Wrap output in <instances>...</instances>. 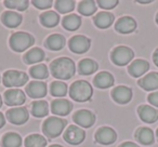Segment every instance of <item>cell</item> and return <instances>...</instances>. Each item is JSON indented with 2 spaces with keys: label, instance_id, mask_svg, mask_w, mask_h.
I'll return each mask as SVG.
<instances>
[{
  "label": "cell",
  "instance_id": "cell-1",
  "mask_svg": "<svg viewBox=\"0 0 158 147\" xmlns=\"http://www.w3.org/2000/svg\"><path fill=\"white\" fill-rule=\"evenodd\" d=\"M51 74L53 77L61 80H68L75 75L76 65L75 62L69 57H59L54 59L50 65Z\"/></svg>",
  "mask_w": 158,
  "mask_h": 147
},
{
  "label": "cell",
  "instance_id": "cell-2",
  "mask_svg": "<svg viewBox=\"0 0 158 147\" xmlns=\"http://www.w3.org/2000/svg\"><path fill=\"white\" fill-rule=\"evenodd\" d=\"M93 95V88L86 80H77L70 86L69 96L76 102H87L90 101Z\"/></svg>",
  "mask_w": 158,
  "mask_h": 147
},
{
  "label": "cell",
  "instance_id": "cell-3",
  "mask_svg": "<svg viewBox=\"0 0 158 147\" xmlns=\"http://www.w3.org/2000/svg\"><path fill=\"white\" fill-rule=\"evenodd\" d=\"M35 43V38L28 33L18 31L10 37V47L15 52H23Z\"/></svg>",
  "mask_w": 158,
  "mask_h": 147
},
{
  "label": "cell",
  "instance_id": "cell-4",
  "mask_svg": "<svg viewBox=\"0 0 158 147\" xmlns=\"http://www.w3.org/2000/svg\"><path fill=\"white\" fill-rule=\"evenodd\" d=\"M67 122L65 119L59 118V117H50L42 125V131L44 135H47L48 137L54 138L64 131Z\"/></svg>",
  "mask_w": 158,
  "mask_h": 147
},
{
  "label": "cell",
  "instance_id": "cell-5",
  "mask_svg": "<svg viewBox=\"0 0 158 147\" xmlns=\"http://www.w3.org/2000/svg\"><path fill=\"white\" fill-rule=\"evenodd\" d=\"M28 81V75L21 70L10 69L3 74L2 82L6 87L16 89L18 87H23Z\"/></svg>",
  "mask_w": 158,
  "mask_h": 147
},
{
  "label": "cell",
  "instance_id": "cell-6",
  "mask_svg": "<svg viewBox=\"0 0 158 147\" xmlns=\"http://www.w3.org/2000/svg\"><path fill=\"white\" fill-rule=\"evenodd\" d=\"M134 52L132 49L126 46H119L116 47L110 53V59L112 62L117 66H125L128 65L130 62L133 59Z\"/></svg>",
  "mask_w": 158,
  "mask_h": 147
},
{
  "label": "cell",
  "instance_id": "cell-7",
  "mask_svg": "<svg viewBox=\"0 0 158 147\" xmlns=\"http://www.w3.org/2000/svg\"><path fill=\"white\" fill-rule=\"evenodd\" d=\"M64 141L70 145L81 144L86 138V132L78 125H69L63 135Z\"/></svg>",
  "mask_w": 158,
  "mask_h": 147
},
{
  "label": "cell",
  "instance_id": "cell-8",
  "mask_svg": "<svg viewBox=\"0 0 158 147\" xmlns=\"http://www.w3.org/2000/svg\"><path fill=\"white\" fill-rule=\"evenodd\" d=\"M90 46L91 40L88 37L82 35L74 36L68 41V47H69L70 51L74 53H77V54L86 53L90 49Z\"/></svg>",
  "mask_w": 158,
  "mask_h": 147
},
{
  "label": "cell",
  "instance_id": "cell-9",
  "mask_svg": "<svg viewBox=\"0 0 158 147\" xmlns=\"http://www.w3.org/2000/svg\"><path fill=\"white\" fill-rule=\"evenodd\" d=\"M73 120L78 127L88 129L95 123V115L89 109H80L74 114Z\"/></svg>",
  "mask_w": 158,
  "mask_h": 147
},
{
  "label": "cell",
  "instance_id": "cell-10",
  "mask_svg": "<svg viewBox=\"0 0 158 147\" xmlns=\"http://www.w3.org/2000/svg\"><path fill=\"white\" fill-rule=\"evenodd\" d=\"M95 142L101 145H110L116 142L117 133L114 129L110 127H102L97 131L94 135Z\"/></svg>",
  "mask_w": 158,
  "mask_h": 147
},
{
  "label": "cell",
  "instance_id": "cell-11",
  "mask_svg": "<svg viewBox=\"0 0 158 147\" xmlns=\"http://www.w3.org/2000/svg\"><path fill=\"white\" fill-rule=\"evenodd\" d=\"M7 118L13 125H24L25 122H27V120L29 118V114L28 110L25 107H15L8 110Z\"/></svg>",
  "mask_w": 158,
  "mask_h": 147
},
{
  "label": "cell",
  "instance_id": "cell-12",
  "mask_svg": "<svg viewBox=\"0 0 158 147\" xmlns=\"http://www.w3.org/2000/svg\"><path fill=\"white\" fill-rule=\"evenodd\" d=\"M5 101L9 106H20L25 103L26 95L24 91L19 89H10L5 92Z\"/></svg>",
  "mask_w": 158,
  "mask_h": 147
},
{
  "label": "cell",
  "instance_id": "cell-13",
  "mask_svg": "<svg viewBox=\"0 0 158 147\" xmlns=\"http://www.w3.org/2000/svg\"><path fill=\"white\" fill-rule=\"evenodd\" d=\"M138 115L141 120L146 123H154L158 120V109L151 105H140L138 107Z\"/></svg>",
  "mask_w": 158,
  "mask_h": 147
},
{
  "label": "cell",
  "instance_id": "cell-14",
  "mask_svg": "<svg viewBox=\"0 0 158 147\" xmlns=\"http://www.w3.org/2000/svg\"><path fill=\"white\" fill-rule=\"evenodd\" d=\"M148 69H149V63L147 61H145V59H134L128 66V71L134 78H138L145 75L148 71Z\"/></svg>",
  "mask_w": 158,
  "mask_h": 147
},
{
  "label": "cell",
  "instance_id": "cell-15",
  "mask_svg": "<svg viewBox=\"0 0 158 147\" xmlns=\"http://www.w3.org/2000/svg\"><path fill=\"white\" fill-rule=\"evenodd\" d=\"M112 97L118 104H127L132 99L131 88L126 86H118L112 91Z\"/></svg>",
  "mask_w": 158,
  "mask_h": 147
},
{
  "label": "cell",
  "instance_id": "cell-16",
  "mask_svg": "<svg viewBox=\"0 0 158 147\" xmlns=\"http://www.w3.org/2000/svg\"><path fill=\"white\" fill-rule=\"evenodd\" d=\"M115 29L120 34H131L136 29V22L131 16H123L115 23Z\"/></svg>",
  "mask_w": 158,
  "mask_h": 147
},
{
  "label": "cell",
  "instance_id": "cell-17",
  "mask_svg": "<svg viewBox=\"0 0 158 147\" xmlns=\"http://www.w3.org/2000/svg\"><path fill=\"white\" fill-rule=\"evenodd\" d=\"M73 109V104L68 100L57 99L51 104V112L57 116H67Z\"/></svg>",
  "mask_w": 158,
  "mask_h": 147
},
{
  "label": "cell",
  "instance_id": "cell-18",
  "mask_svg": "<svg viewBox=\"0 0 158 147\" xmlns=\"http://www.w3.org/2000/svg\"><path fill=\"white\" fill-rule=\"evenodd\" d=\"M138 84L145 91L158 90V72L151 71L138 81Z\"/></svg>",
  "mask_w": 158,
  "mask_h": 147
},
{
  "label": "cell",
  "instance_id": "cell-19",
  "mask_svg": "<svg viewBox=\"0 0 158 147\" xmlns=\"http://www.w3.org/2000/svg\"><path fill=\"white\" fill-rule=\"evenodd\" d=\"M26 93L31 99H42L47 94V84L42 81H33L26 87Z\"/></svg>",
  "mask_w": 158,
  "mask_h": 147
},
{
  "label": "cell",
  "instance_id": "cell-20",
  "mask_svg": "<svg viewBox=\"0 0 158 147\" xmlns=\"http://www.w3.org/2000/svg\"><path fill=\"white\" fill-rule=\"evenodd\" d=\"M135 138L140 144L143 145H152L155 142V135L152 129L147 127L139 128L135 132Z\"/></svg>",
  "mask_w": 158,
  "mask_h": 147
},
{
  "label": "cell",
  "instance_id": "cell-21",
  "mask_svg": "<svg viewBox=\"0 0 158 147\" xmlns=\"http://www.w3.org/2000/svg\"><path fill=\"white\" fill-rule=\"evenodd\" d=\"M22 20V15L14 11H6L1 16V21L5 24V26L9 27V28H15V27L20 26Z\"/></svg>",
  "mask_w": 158,
  "mask_h": 147
},
{
  "label": "cell",
  "instance_id": "cell-22",
  "mask_svg": "<svg viewBox=\"0 0 158 147\" xmlns=\"http://www.w3.org/2000/svg\"><path fill=\"white\" fill-rule=\"evenodd\" d=\"M93 21H94V24L97 27L101 29H106L112 26V24L115 21V16L114 14L110 13V12H99L94 16Z\"/></svg>",
  "mask_w": 158,
  "mask_h": 147
},
{
  "label": "cell",
  "instance_id": "cell-23",
  "mask_svg": "<svg viewBox=\"0 0 158 147\" xmlns=\"http://www.w3.org/2000/svg\"><path fill=\"white\" fill-rule=\"evenodd\" d=\"M114 77L108 71H101L94 77V86L100 89H107L114 84Z\"/></svg>",
  "mask_w": 158,
  "mask_h": 147
},
{
  "label": "cell",
  "instance_id": "cell-24",
  "mask_svg": "<svg viewBox=\"0 0 158 147\" xmlns=\"http://www.w3.org/2000/svg\"><path fill=\"white\" fill-rule=\"evenodd\" d=\"M99 68V65L95 61L91 59H84L79 62L78 64V71L80 75L88 76L92 75Z\"/></svg>",
  "mask_w": 158,
  "mask_h": 147
},
{
  "label": "cell",
  "instance_id": "cell-25",
  "mask_svg": "<svg viewBox=\"0 0 158 147\" xmlns=\"http://www.w3.org/2000/svg\"><path fill=\"white\" fill-rule=\"evenodd\" d=\"M65 38L64 36L60 35V34H53V35L49 36L46 40V47L52 51H59L62 50L65 46Z\"/></svg>",
  "mask_w": 158,
  "mask_h": 147
},
{
  "label": "cell",
  "instance_id": "cell-26",
  "mask_svg": "<svg viewBox=\"0 0 158 147\" xmlns=\"http://www.w3.org/2000/svg\"><path fill=\"white\" fill-rule=\"evenodd\" d=\"M62 25L65 29L70 31H77L81 25V18L77 14H68L62 21Z\"/></svg>",
  "mask_w": 158,
  "mask_h": 147
},
{
  "label": "cell",
  "instance_id": "cell-27",
  "mask_svg": "<svg viewBox=\"0 0 158 147\" xmlns=\"http://www.w3.org/2000/svg\"><path fill=\"white\" fill-rule=\"evenodd\" d=\"M40 22L48 28L55 27L60 22V15L54 11H46L40 15Z\"/></svg>",
  "mask_w": 158,
  "mask_h": 147
},
{
  "label": "cell",
  "instance_id": "cell-28",
  "mask_svg": "<svg viewBox=\"0 0 158 147\" xmlns=\"http://www.w3.org/2000/svg\"><path fill=\"white\" fill-rule=\"evenodd\" d=\"M44 52L40 48L31 49L24 56V62L26 64H28V65L39 63V62L44 61Z\"/></svg>",
  "mask_w": 158,
  "mask_h": 147
},
{
  "label": "cell",
  "instance_id": "cell-29",
  "mask_svg": "<svg viewBox=\"0 0 158 147\" xmlns=\"http://www.w3.org/2000/svg\"><path fill=\"white\" fill-rule=\"evenodd\" d=\"M31 114L36 118H42L49 114V104L46 101H35L31 104Z\"/></svg>",
  "mask_w": 158,
  "mask_h": 147
},
{
  "label": "cell",
  "instance_id": "cell-30",
  "mask_svg": "<svg viewBox=\"0 0 158 147\" xmlns=\"http://www.w3.org/2000/svg\"><path fill=\"white\" fill-rule=\"evenodd\" d=\"M22 145V137L15 132H9L2 138L3 147H20Z\"/></svg>",
  "mask_w": 158,
  "mask_h": 147
},
{
  "label": "cell",
  "instance_id": "cell-31",
  "mask_svg": "<svg viewBox=\"0 0 158 147\" xmlns=\"http://www.w3.org/2000/svg\"><path fill=\"white\" fill-rule=\"evenodd\" d=\"M97 11V2L93 0H84L78 5V12L82 15L90 16Z\"/></svg>",
  "mask_w": 158,
  "mask_h": 147
},
{
  "label": "cell",
  "instance_id": "cell-32",
  "mask_svg": "<svg viewBox=\"0 0 158 147\" xmlns=\"http://www.w3.org/2000/svg\"><path fill=\"white\" fill-rule=\"evenodd\" d=\"M26 147H46L47 140L40 134H31L25 138Z\"/></svg>",
  "mask_w": 158,
  "mask_h": 147
},
{
  "label": "cell",
  "instance_id": "cell-33",
  "mask_svg": "<svg viewBox=\"0 0 158 147\" xmlns=\"http://www.w3.org/2000/svg\"><path fill=\"white\" fill-rule=\"evenodd\" d=\"M29 74L31 75V77L36 79H47L49 76V69L44 64H38L29 69Z\"/></svg>",
  "mask_w": 158,
  "mask_h": 147
},
{
  "label": "cell",
  "instance_id": "cell-34",
  "mask_svg": "<svg viewBox=\"0 0 158 147\" xmlns=\"http://www.w3.org/2000/svg\"><path fill=\"white\" fill-rule=\"evenodd\" d=\"M50 92L53 96H65L66 93H67V86L63 81H53L50 87Z\"/></svg>",
  "mask_w": 158,
  "mask_h": 147
},
{
  "label": "cell",
  "instance_id": "cell-35",
  "mask_svg": "<svg viewBox=\"0 0 158 147\" xmlns=\"http://www.w3.org/2000/svg\"><path fill=\"white\" fill-rule=\"evenodd\" d=\"M75 1L73 0H57L55 1V9L56 11H59L60 13H68L72 12L75 9Z\"/></svg>",
  "mask_w": 158,
  "mask_h": 147
},
{
  "label": "cell",
  "instance_id": "cell-36",
  "mask_svg": "<svg viewBox=\"0 0 158 147\" xmlns=\"http://www.w3.org/2000/svg\"><path fill=\"white\" fill-rule=\"evenodd\" d=\"M5 5L7 8L18 11H25L28 8L29 2L27 0H6Z\"/></svg>",
  "mask_w": 158,
  "mask_h": 147
},
{
  "label": "cell",
  "instance_id": "cell-37",
  "mask_svg": "<svg viewBox=\"0 0 158 147\" xmlns=\"http://www.w3.org/2000/svg\"><path fill=\"white\" fill-rule=\"evenodd\" d=\"M33 5L35 6L37 9L40 10H46L51 8V6L53 5L52 0H34Z\"/></svg>",
  "mask_w": 158,
  "mask_h": 147
},
{
  "label": "cell",
  "instance_id": "cell-38",
  "mask_svg": "<svg viewBox=\"0 0 158 147\" xmlns=\"http://www.w3.org/2000/svg\"><path fill=\"white\" fill-rule=\"evenodd\" d=\"M97 3L103 9H114L117 5H118V0H99L97 1Z\"/></svg>",
  "mask_w": 158,
  "mask_h": 147
},
{
  "label": "cell",
  "instance_id": "cell-39",
  "mask_svg": "<svg viewBox=\"0 0 158 147\" xmlns=\"http://www.w3.org/2000/svg\"><path fill=\"white\" fill-rule=\"evenodd\" d=\"M148 102L155 107H158V91L157 92H152L151 94L147 96Z\"/></svg>",
  "mask_w": 158,
  "mask_h": 147
},
{
  "label": "cell",
  "instance_id": "cell-40",
  "mask_svg": "<svg viewBox=\"0 0 158 147\" xmlns=\"http://www.w3.org/2000/svg\"><path fill=\"white\" fill-rule=\"evenodd\" d=\"M119 147H139V146L132 142H125V143H123V144L119 145Z\"/></svg>",
  "mask_w": 158,
  "mask_h": 147
},
{
  "label": "cell",
  "instance_id": "cell-41",
  "mask_svg": "<svg viewBox=\"0 0 158 147\" xmlns=\"http://www.w3.org/2000/svg\"><path fill=\"white\" fill-rule=\"evenodd\" d=\"M153 62H154V64L158 67V49H156L153 53Z\"/></svg>",
  "mask_w": 158,
  "mask_h": 147
},
{
  "label": "cell",
  "instance_id": "cell-42",
  "mask_svg": "<svg viewBox=\"0 0 158 147\" xmlns=\"http://www.w3.org/2000/svg\"><path fill=\"white\" fill-rule=\"evenodd\" d=\"M5 125H6V118H5V116H3L2 112H0V129H1Z\"/></svg>",
  "mask_w": 158,
  "mask_h": 147
},
{
  "label": "cell",
  "instance_id": "cell-43",
  "mask_svg": "<svg viewBox=\"0 0 158 147\" xmlns=\"http://www.w3.org/2000/svg\"><path fill=\"white\" fill-rule=\"evenodd\" d=\"M152 1H139V3H143V5H146V3H151Z\"/></svg>",
  "mask_w": 158,
  "mask_h": 147
},
{
  "label": "cell",
  "instance_id": "cell-44",
  "mask_svg": "<svg viewBox=\"0 0 158 147\" xmlns=\"http://www.w3.org/2000/svg\"><path fill=\"white\" fill-rule=\"evenodd\" d=\"M50 147H63V146H61V145H56V144H54V145H51Z\"/></svg>",
  "mask_w": 158,
  "mask_h": 147
},
{
  "label": "cell",
  "instance_id": "cell-45",
  "mask_svg": "<svg viewBox=\"0 0 158 147\" xmlns=\"http://www.w3.org/2000/svg\"><path fill=\"white\" fill-rule=\"evenodd\" d=\"M156 23H157V25H158V12H157V14H156Z\"/></svg>",
  "mask_w": 158,
  "mask_h": 147
},
{
  "label": "cell",
  "instance_id": "cell-46",
  "mask_svg": "<svg viewBox=\"0 0 158 147\" xmlns=\"http://www.w3.org/2000/svg\"><path fill=\"white\" fill-rule=\"evenodd\" d=\"M2 106V99H1V96H0V107Z\"/></svg>",
  "mask_w": 158,
  "mask_h": 147
},
{
  "label": "cell",
  "instance_id": "cell-47",
  "mask_svg": "<svg viewBox=\"0 0 158 147\" xmlns=\"http://www.w3.org/2000/svg\"><path fill=\"white\" fill-rule=\"evenodd\" d=\"M156 136H157V141H158V129H157V131H156Z\"/></svg>",
  "mask_w": 158,
  "mask_h": 147
},
{
  "label": "cell",
  "instance_id": "cell-48",
  "mask_svg": "<svg viewBox=\"0 0 158 147\" xmlns=\"http://www.w3.org/2000/svg\"><path fill=\"white\" fill-rule=\"evenodd\" d=\"M0 80H1V78H0Z\"/></svg>",
  "mask_w": 158,
  "mask_h": 147
}]
</instances>
